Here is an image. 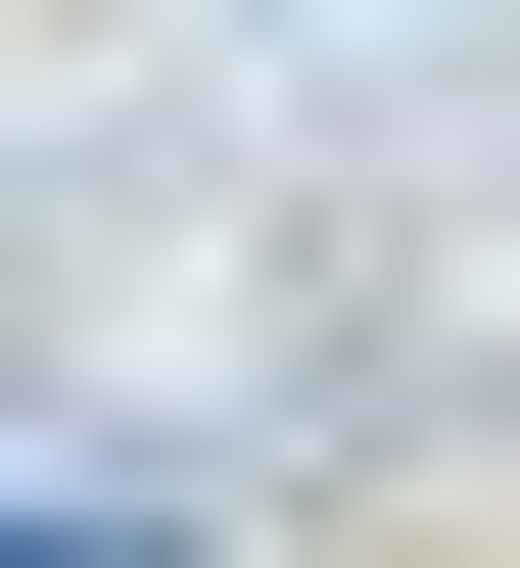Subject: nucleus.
<instances>
[{
  "instance_id": "obj_1",
  "label": "nucleus",
  "mask_w": 520,
  "mask_h": 568,
  "mask_svg": "<svg viewBox=\"0 0 520 568\" xmlns=\"http://www.w3.org/2000/svg\"><path fill=\"white\" fill-rule=\"evenodd\" d=\"M0 568H190V521H0Z\"/></svg>"
}]
</instances>
